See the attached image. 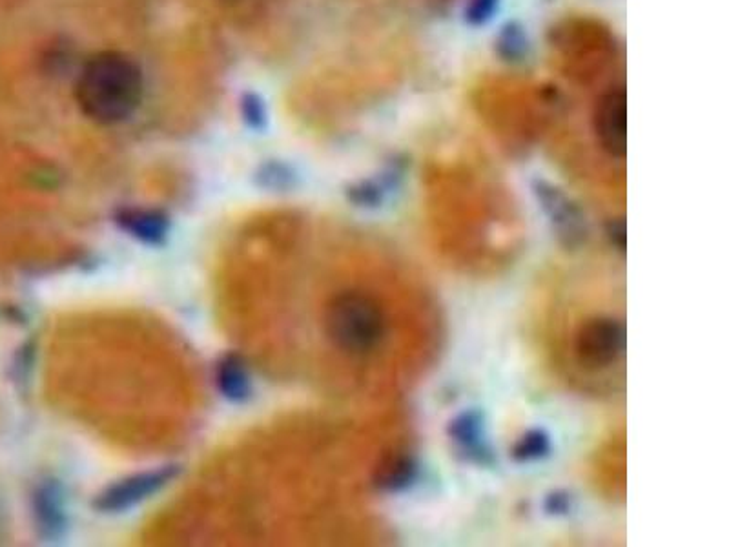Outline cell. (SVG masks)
I'll return each instance as SVG.
<instances>
[{
    "label": "cell",
    "mask_w": 729,
    "mask_h": 547,
    "mask_svg": "<svg viewBox=\"0 0 729 547\" xmlns=\"http://www.w3.org/2000/svg\"><path fill=\"white\" fill-rule=\"evenodd\" d=\"M551 449V442H549V436L542 433V431H531V433L525 434L524 438L516 444L514 447V456L518 460H538V458H544Z\"/></svg>",
    "instance_id": "13"
},
{
    "label": "cell",
    "mask_w": 729,
    "mask_h": 547,
    "mask_svg": "<svg viewBox=\"0 0 729 547\" xmlns=\"http://www.w3.org/2000/svg\"><path fill=\"white\" fill-rule=\"evenodd\" d=\"M551 53L558 72L578 86L604 83L620 64L613 31L589 17L560 22L551 33Z\"/></svg>",
    "instance_id": "2"
},
{
    "label": "cell",
    "mask_w": 729,
    "mask_h": 547,
    "mask_svg": "<svg viewBox=\"0 0 729 547\" xmlns=\"http://www.w3.org/2000/svg\"><path fill=\"white\" fill-rule=\"evenodd\" d=\"M451 436L463 449L482 445V420L476 413H465L451 425Z\"/></svg>",
    "instance_id": "12"
},
{
    "label": "cell",
    "mask_w": 729,
    "mask_h": 547,
    "mask_svg": "<svg viewBox=\"0 0 729 547\" xmlns=\"http://www.w3.org/2000/svg\"><path fill=\"white\" fill-rule=\"evenodd\" d=\"M217 391L230 403H245L252 394V376L247 360L237 352H226L214 371Z\"/></svg>",
    "instance_id": "10"
},
{
    "label": "cell",
    "mask_w": 729,
    "mask_h": 547,
    "mask_svg": "<svg viewBox=\"0 0 729 547\" xmlns=\"http://www.w3.org/2000/svg\"><path fill=\"white\" fill-rule=\"evenodd\" d=\"M626 92L622 86H609L596 99L593 130L600 148L611 157H624L627 150Z\"/></svg>",
    "instance_id": "7"
},
{
    "label": "cell",
    "mask_w": 729,
    "mask_h": 547,
    "mask_svg": "<svg viewBox=\"0 0 729 547\" xmlns=\"http://www.w3.org/2000/svg\"><path fill=\"white\" fill-rule=\"evenodd\" d=\"M416 475V465L407 456H391L378 469L376 484L383 491H400L409 486Z\"/></svg>",
    "instance_id": "11"
},
{
    "label": "cell",
    "mask_w": 729,
    "mask_h": 547,
    "mask_svg": "<svg viewBox=\"0 0 729 547\" xmlns=\"http://www.w3.org/2000/svg\"><path fill=\"white\" fill-rule=\"evenodd\" d=\"M578 360L587 367H609L626 351V327L615 318H595L580 327L575 341Z\"/></svg>",
    "instance_id": "6"
},
{
    "label": "cell",
    "mask_w": 729,
    "mask_h": 547,
    "mask_svg": "<svg viewBox=\"0 0 729 547\" xmlns=\"http://www.w3.org/2000/svg\"><path fill=\"white\" fill-rule=\"evenodd\" d=\"M113 221L126 236L148 247L165 245L172 228L170 217L157 208L124 207L115 212Z\"/></svg>",
    "instance_id": "9"
},
{
    "label": "cell",
    "mask_w": 729,
    "mask_h": 547,
    "mask_svg": "<svg viewBox=\"0 0 729 547\" xmlns=\"http://www.w3.org/2000/svg\"><path fill=\"white\" fill-rule=\"evenodd\" d=\"M31 509L35 524L46 540H59L68 529L66 491L57 480H44L33 491Z\"/></svg>",
    "instance_id": "8"
},
{
    "label": "cell",
    "mask_w": 729,
    "mask_h": 547,
    "mask_svg": "<svg viewBox=\"0 0 729 547\" xmlns=\"http://www.w3.org/2000/svg\"><path fill=\"white\" fill-rule=\"evenodd\" d=\"M75 97L81 112L95 123H123L143 99V72L126 53H97L79 73Z\"/></svg>",
    "instance_id": "1"
},
{
    "label": "cell",
    "mask_w": 729,
    "mask_h": 547,
    "mask_svg": "<svg viewBox=\"0 0 729 547\" xmlns=\"http://www.w3.org/2000/svg\"><path fill=\"white\" fill-rule=\"evenodd\" d=\"M480 114L498 128L531 130L547 119L555 97L542 84L522 77H493L474 93Z\"/></svg>",
    "instance_id": "3"
},
{
    "label": "cell",
    "mask_w": 729,
    "mask_h": 547,
    "mask_svg": "<svg viewBox=\"0 0 729 547\" xmlns=\"http://www.w3.org/2000/svg\"><path fill=\"white\" fill-rule=\"evenodd\" d=\"M179 475L177 465H165L159 469H150L143 473L126 476L110 484L93 500V509L104 515H117L139 506L144 500L157 495Z\"/></svg>",
    "instance_id": "5"
},
{
    "label": "cell",
    "mask_w": 729,
    "mask_h": 547,
    "mask_svg": "<svg viewBox=\"0 0 729 547\" xmlns=\"http://www.w3.org/2000/svg\"><path fill=\"white\" fill-rule=\"evenodd\" d=\"M329 340L350 354H363L380 345L385 336V316L380 305L363 292H343L325 309Z\"/></svg>",
    "instance_id": "4"
}]
</instances>
